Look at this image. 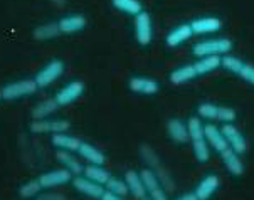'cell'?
<instances>
[{
    "label": "cell",
    "instance_id": "24",
    "mask_svg": "<svg viewBox=\"0 0 254 200\" xmlns=\"http://www.w3.org/2000/svg\"><path fill=\"white\" fill-rule=\"evenodd\" d=\"M195 72L197 76H204L209 74V72L216 71L217 67H221V56H204V58H199L195 64Z\"/></svg>",
    "mask_w": 254,
    "mask_h": 200
},
{
    "label": "cell",
    "instance_id": "42",
    "mask_svg": "<svg viewBox=\"0 0 254 200\" xmlns=\"http://www.w3.org/2000/svg\"><path fill=\"white\" fill-rule=\"evenodd\" d=\"M53 2H54V3H58V5H63L64 0H53Z\"/></svg>",
    "mask_w": 254,
    "mask_h": 200
},
{
    "label": "cell",
    "instance_id": "4",
    "mask_svg": "<svg viewBox=\"0 0 254 200\" xmlns=\"http://www.w3.org/2000/svg\"><path fill=\"white\" fill-rule=\"evenodd\" d=\"M71 123L66 120H34L29 130L34 134H53V133H66L69 132Z\"/></svg>",
    "mask_w": 254,
    "mask_h": 200
},
{
    "label": "cell",
    "instance_id": "11",
    "mask_svg": "<svg viewBox=\"0 0 254 200\" xmlns=\"http://www.w3.org/2000/svg\"><path fill=\"white\" fill-rule=\"evenodd\" d=\"M204 138H205V141L209 143L210 148H216V151H219V153L226 148H229V143L224 138L222 132L212 123L204 125Z\"/></svg>",
    "mask_w": 254,
    "mask_h": 200
},
{
    "label": "cell",
    "instance_id": "7",
    "mask_svg": "<svg viewBox=\"0 0 254 200\" xmlns=\"http://www.w3.org/2000/svg\"><path fill=\"white\" fill-rule=\"evenodd\" d=\"M71 184L79 194L86 195V197H91V199H101L103 192H105V187L96 184V182H93V180H89V178L84 175L72 177Z\"/></svg>",
    "mask_w": 254,
    "mask_h": 200
},
{
    "label": "cell",
    "instance_id": "37",
    "mask_svg": "<svg viewBox=\"0 0 254 200\" xmlns=\"http://www.w3.org/2000/svg\"><path fill=\"white\" fill-rule=\"evenodd\" d=\"M239 76L243 77L244 81H248L249 84L254 86V66H251V64H244L239 72Z\"/></svg>",
    "mask_w": 254,
    "mask_h": 200
},
{
    "label": "cell",
    "instance_id": "5",
    "mask_svg": "<svg viewBox=\"0 0 254 200\" xmlns=\"http://www.w3.org/2000/svg\"><path fill=\"white\" fill-rule=\"evenodd\" d=\"M135 36L140 46H148L153 39V24L148 12L141 10L135 15Z\"/></svg>",
    "mask_w": 254,
    "mask_h": 200
},
{
    "label": "cell",
    "instance_id": "6",
    "mask_svg": "<svg viewBox=\"0 0 254 200\" xmlns=\"http://www.w3.org/2000/svg\"><path fill=\"white\" fill-rule=\"evenodd\" d=\"M72 173L67 172L66 168H58V170H51L42 173L41 177L37 178L41 182L42 189H56V187H63L66 184H69L72 180Z\"/></svg>",
    "mask_w": 254,
    "mask_h": 200
},
{
    "label": "cell",
    "instance_id": "38",
    "mask_svg": "<svg viewBox=\"0 0 254 200\" xmlns=\"http://www.w3.org/2000/svg\"><path fill=\"white\" fill-rule=\"evenodd\" d=\"M150 200H169V195H167V190H163V187H158V189L148 192Z\"/></svg>",
    "mask_w": 254,
    "mask_h": 200
},
{
    "label": "cell",
    "instance_id": "3",
    "mask_svg": "<svg viewBox=\"0 0 254 200\" xmlns=\"http://www.w3.org/2000/svg\"><path fill=\"white\" fill-rule=\"evenodd\" d=\"M63 74H64V63L61 59H53L37 72L34 81L37 82L39 88H47L54 81H58Z\"/></svg>",
    "mask_w": 254,
    "mask_h": 200
},
{
    "label": "cell",
    "instance_id": "39",
    "mask_svg": "<svg viewBox=\"0 0 254 200\" xmlns=\"http://www.w3.org/2000/svg\"><path fill=\"white\" fill-rule=\"evenodd\" d=\"M37 200H64V197L58 192H46V194H39Z\"/></svg>",
    "mask_w": 254,
    "mask_h": 200
},
{
    "label": "cell",
    "instance_id": "21",
    "mask_svg": "<svg viewBox=\"0 0 254 200\" xmlns=\"http://www.w3.org/2000/svg\"><path fill=\"white\" fill-rule=\"evenodd\" d=\"M51 143H53V146L59 150H66V151H77L81 145V140L76 136H71V134L66 133H53V136H51Z\"/></svg>",
    "mask_w": 254,
    "mask_h": 200
},
{
    "label": "cell",
    "instance_id": "33",
    "mask_svg": "<svg viewBox=\"0 0 254 200\" xmlns=\"http://www.w3.org/2000/svg\"><path fill=\"white\" fill-rule=\"evenodd\" d=\"M221 66L224 69H227L229 72H234V74H239L241 69H243L244 63L236 56H222L221 58Z\"/></svg>",
    "mask_w": 254,
    "mask_h": 200
},
{
    "label": "cell",
    "instance_id": "18",
    "mask_svg": "<svg viewBox=\"0 0 254 200\" xmlns=\"http://www.w3.org/2000/svg\"><path fill=\"white\" fill-rule=\"evenodd\" d=\"M192 34L193 32H192L190 24H180L174 30H170L165 42L169 47H179V46H182L185 41H189V39L192 37Z\"/></svg>",
    "mask_w": 254,
    "mask_h": 200
},
{
    "label": "cell",
    "instance_id": "8",
    "mask_svg": "<svg viewBox=\"0 0 254 200\" xmlns=\"http://www.w3.org/2000/svg\"><path fill=\"white\" fill-rule=\"evenodd\" d=\"M84 93V82L83 81H72L69 84H66L63 89L58 91V94L54 99L58 101L59 106H67V104L74 103L77 98H81V94Z\"/></svg>",
    "mask_w": 254,
    "mask_h": 200
},
{
    "label": "cell",
    "instance_id": "36",
    "mask_svg": "<svg viewBox=\"0 0 254 200\" xmlns=\"http://www.w3.org/2000/svg\"><path fill=\"white\" fill-rule=\"evenodd\" d=\"M217 120L224 121V123H232L236 120V111L234 108L229 106H217Z\"/></svg>",
    "mask_w": 254,
    "mask_h": 200
},
{
    "label": "cell",
    "instance_id": "29",
    "mask_svg": "<svg viewBox=\"0 0 254 200\" xmlns=\"http://www.w3.org/2000/svg\"><path fill=\"white\" fill-rule=\"evenodd\" d=\"M41 190H42V185H41V182L36 178V180H29V182H25V184L20 185L19 195L22 199H34L41 194Z\"/></svg>",
    "mask_w": 254,
    "mask_h": 200
},
{
    "label": "cell",
    "instance_id": "17",
    "mask_svg": "<svg viewBox=\"0 0 254 200\" xmlns=\"http://www.w3.org/2000/svg\"><path fill=\"white\" fill-rule=\"evenodd\" d=\"M221 158L224 162V167L229 170V173H232L234 177H239L244 173V163L243 160L239 158V153H236L232 148H226L224 151H221Z\"/></svg>",
    "mask_w": 254,
    "mask_h": 200
},
{
    "label": "cell",
    "instance_id": "30",
    "mask_svg": "<svg viewBox=\"0 0 254 200\" xmlns=\"http://www.w3.org/2000/svg\"><path fill=\"white\" fill-rule=\"evenodd\" d=\"M185 125H187L190 141L202 140V138H204V125H202V121H200L199 116H192V118H189V121Z\"/></svg>",
    "mask_w": 254,
    "mask_h": 200
},
{
    "label": "cell",
    "instance_id": "28",
    "mask_svg": "<svg viewBox=\"0 0 254 200\" xmlns=\"http://www.w3.org/2000/svg\"><path fill=\"white\" fill-rule=\"evenodd\" d=\"M192 146H193V155H195L197 162H200V163L209 162L210 146H209V143L205 141V138H202V140H193Z\"/></svg>",
    "mask_w": 254,
    "mask_h": 200
},
{
    "label": "cell",
    "instance_id": "23",
    "mask_svg": "<svg viewBox=\"0 0 254 200\" xmlns=\"http://www.w3.org/2000/svg\"><path fill=\"white\" fill-rule=\"evenodd\" d=\"M197 77V72H195V67L193 64H187V66H182V67H177L175 71L170 72V82L175 86H180V84H185V82H190Z\"/></svg>",
    "mask_w": 254,
    "mask_h": 200
},
{
    "label": "cell",
    "instance_id": "32",
    "mask_svg": "<svg viewBox=\"0 0 254 200\" xmlns=\"http://www.w3.org/2000/svg\"><path fill=\"white\" fill-rule=\"evenodd\" d=\"M105 190H108V192H113L116 195H122L125 197L128 192V187H127V182H125V178H116V177H110L108 182L105 184Z\"/></svg>",
    "mask_w": 254,
    "mask_h": 200
},
{
    "label": "cell",
    "instance_id": "31",
    "mask_svg": "<svg viewBox=\"0 0 254 200\" xmlns=\"http://www.w3.org/2000/svg\"><path fill=\"white\" fill-rule=\"evenodd\" d=\"M140 177H141V182H143V185L146 189V194L152 192V190H155V189H158V187H162L157 173H155V170H152V168H145V170H141Z\"/></svg>",
    "mask_w": 254,
    "mask_h": 200
},
{
    "label": "cell",
    "instance_id": "27",
    "mask_svg": "<svg viewBox=\"0 0 254 200\" xmlns=\"http://www.w3.org/2000/svg\"><path fill=\"white\" fill-rule=\"evenodd\" d=\"M111 3H113V7L116 10L125 12V14L133 15V17L143 10L140 0H111Z\"/></svg>",
    "mask_w": 254,
    "mask_h": 200
},
{
    "label": "cell",
    "instance_id": "43",
    "mask_svg": "<svg viewBox=\"0 0 254 200\" xmlns=\"http://www.w3.org/2000/svg\"><path fill=\"white\" fill-rule=\"evenodd\" d=\"M141 200H150V197H148V195H146V197H145V199H141Z\"/></svg>",
    "mask_w": 254,
    "mask_h": 200
},
{
    "label": "cell",
    "instance_id": "40",
    "mask_svg": "<svg viewBox=\"0 0 254 200\" xmlns=\"http://www.w3.org/2000/svg\"><path fill=\"white\" fill-rule=\"evenodd\" d=\"M100 200H123V197H122V195H116L113 192H108V190H105Z\"/></svg>",
    "mask_w": 254,
    "mask_h": 200
},
{
    "label": "cell",
    "instance_id": "9",
    "mask_svg": "<svg viewBox=\"0 0 254 200\" xmlns=\"http://www.w3.org/2000/svg\"><path fill=\"white\" fill-rule=\"evenodd\" d=\"M221 132L224 134V138L227 140V143H229V146L236 151V153H239V155L246 153V150H248L246 138H244V134L241 133L234 125H232V123H224Z\"/></svg>",
    "mask_w": 254,
    "mask_h": 200
},
{
    "label": "cell",
    "instance_id": "22",
    "mask_svg": "<svg viewBox=\"0 0 254 200\" xmlns=\"http://www.w3.org/2000/svg\"><path fill=\"white\" fill-rule=\"evenodd\" d=\"M59 104L58 101H56L54 98H47L44 99V101H41V103H37L36 106L32 108V120H46V118H49L51 115H54L56 111L59 110Z\"/></svg>",
    "mask_w": 254,
    "mask_h": 200
},
{
    "label": "cell",
    "instance_id": "16",
    "mask_svg": "<svg viewBox=\"0 0 254 200\" xmlns=\"http://www.w3.org/2000/svg\"><path fill=\"white\" fill-rule=\"evenodd\" d=\"M125 182H127L128 192H130L136 200H141L148 195L146 194V189H145L143 182H141V177H140L138 172L128 170L127 173H125Z\"/></svg>",
    "mask_w": 254,
    "mask_h": 200
},
{
    "label": "cell",
    "instance_id": "2",
    "mask_svg": "<svg viewBox=\"0 0 254 200\" xmlns=\"http://www.w3.org/2000/svg\"><path fill=\"white\" fill-rule=\"evenodd\" d=\"M37 89H39V86L34 79H20V81L10 82V84H5L0 93H2V99H5V101H14V99L32 96V94L37 93Z\"/></svg>",
    "mask_w": 254,
    "mask_h": 200
},
{
    "label": "cell",
    "instance_id": "13",
    "mask_svg": "<svg viewBox=\"0 0 254 200\" xmlns=\"http://www.w3.org/2000/svg\"><path fill=\"white\" fill-rule=\"evenodd\" d=\"M56 158H58V162L63 165V168H66L67 172H71L72 175H83V163H81V160L77 158V156L72 155V151H66V150H58V153H56Z\"/></svg>",
    "mask_w": 254,
    "mask_h": 200
},
{
    "label": "cell",
    "instance_id": "15",
    "mask_svg": "<svg viewBox=\"0 0 254 200\" xmlns=\"http://www.w3.org/2000/svg\"><path fill=\"white\" fill-rule=\"evenodd\" d=\"M193 34H212L221 30L222 22L217 17H202V19H195L190 22Z\"/></svg>",
    "mask_w": 254,
    "mask_h": 200
},
{
    "label": "cell",
    "instance_id": "44",
    "mask_svg": "<svg viewBox=\"0 0 254 200\" xmlns=\"http://www.w3.org/2000/svg\"><path fill=\"white\" fill-rule=\"evenodd\" d=\"M0 99H2V93H0Z\"/></svg>",
    "mask_w": 254,
    "mask_h": 200
},
{
    "label": "cell",
    "instance_id": "10",
    "mask_svg": "<svg viewBox=\"0 0 254 200\" xmlns=\"http://www.w3.org/2000/svg\"><path fill=\"white\" fill-rule=\"evenodd\" d=\"M128 88H130L133 93L138 94H146V96H152V94H157L160 86L158 82L152 79V77H143V76H133L128 81Z\"/></svg>",
    "mask_w": 254,
    "mask_h": 200
},
{
    "label": "cell",
    "instance_id": "19",
    "mask_svg": "<svg viewBox=\"0 0 254 200\" xmlns=\"http://www.w3.org/2000/svg\"><path fill=\"white\" fill-rule=\"evenodd\" d=\"M167 133H169V136L175 143H187L190 140L187 125H185L182 120H177V118L169 120V123H167Z\"/></svg>",
    "mask_w": 254,
    "mask_h": 200
},
{
    "label": "cell",
    "instance_id": "35",
    "mask_svg": "<svg viewBox=\"0 0 254 200\" xmlns=\"http://www.w3.org/2000/svg\"><path fill=\"white\" fill-rule=\"evenodd\" d=\"M197 116L204 120H217V106L212 103H200L197 108Z\"/></svg>",
    "mask_w": 254,
    "mask_h": 200
},
{
    "label": "cell",
    "instance_id": "34",
    "mask_svg": "<svg viewBox=\"0 0 254 200\" xmlns=\"http://www.w3.org/2000/svg\"><path fill=\"white\" fill-rule=\"evenodd\" d=\"M140 155H141V158L145 160L146 163H148V168H152V170H155V168L160 165V158H158V155L155 153L152 146H148V145H141V148H140Z\"/></svg>",
    "mask_w": 254,
    "mask_h": 200
},
{
    "label": "cell",
    "instance_id": "20",
    "mask_svg": "<svg viewBox=\"0 0 254 200\" xmlns=\"http://www.w3.org/2000/svg\"><path fill=\"white\" fill-rule=\"evenodd\" d=\"M219 184H221V182H219L217 175H207L205 178H202V182L197 185V189L193 194L197 195L199 200H209L214 194H216V190L219 189Z\"/></svg>",
    "mask_w": 254,
    "mask_h": 200
},
{
    "label": "cell",
    "instance_id": "14",
    "mask_svg": "<svg viewBox=\"0 0 254 200\" xmlns=\"http://www.w3.org/2000/svg\"><path fill=\"white\" fill-rule=\"evenodd\" d=\"M77 153H79V156L84 162H88L91 165H105L106 162L105 153H103L100 148H96L94 145H91V143L81 141L79 148H77Z\"/></svg>",
    "mask_w": 254,
    "mask_h": 200
},
{
    "label": "cell",
    "instance_id": "41",
    "mask_svg": "<svg viewBox=\"0 0 254 200\" xmlns=\"http://www.w3.org/2000/svg\"><path fill=\"white\" fill-rule=\"evenodd\" d=\"M175 200H199V199H197V195L193 192H187V194H182L180 197H177Z\"/></svg>",
    "mask_w": 254,
    "mask_h": 200
},
{
    "label": "cell",
    "instance_id": "1",
    "mask_svg": "<svg viewBox=\"0 0 254 200\" xmlns=\"http://www.w3.org/2000/svg\"><path fill=\"white\" fill-rule=\"evenodd\" d=\"M232 49V42L229 39H209V41L197 42L192 47V54L195 58H204V56H222L229 54Z\"/></svg>",
    "mask_w": 254,
    "mask_h": 200
},
{
    "label": "cell",
    "instance_id": "26",
    "mask_svg": "<svg viewBox=\"0 0 254 200\" xmlns=\"http://www.w3.org/2000/svg\"><path fill=\"white\" fill-rule=\"evenodd\" d=\"M61 34L59 30V25L58 22H46V24H41L34 29L32 36L36 41H51V39L58 37Z\"/></svg>",
    "mask_w": 254,
    "mask_h": 200
},
{
    "label": "cell",
    "instance_id": "25",
    "mask_svg": "<svg viewBox=\"0 0 254 200\" xmlns=\"http://www.w3.org/2000/svg\"><path fill=\"white\" fill-rule=\"evenodd\" d=\"M83 175L88 177L89 180H93V182H96V184L103 185V187H105V184L108 182V178L111 177L110 172L106 170L103 165H91V163H88L84 167Z\"/></svg>",
    "mask_w": 254,
    "mask_h": 200
},
{
    "label": "cell",
    "instance_id": "12",
    "mask_svg": "<svg viewBox=\"0 0 254 200\" xmlns=\"http://www.w3.org/2000/svg\"><path fill=\"white\" fill-rule=\"evenodd\" d=\"M58 25H59L61 34H76V32H81V30L88 25V20L81 14H72V15L63 17L58 22Z\"/></svg>",
    "mask_w": 254,
    "mask_h": 200
}]
</instances>
